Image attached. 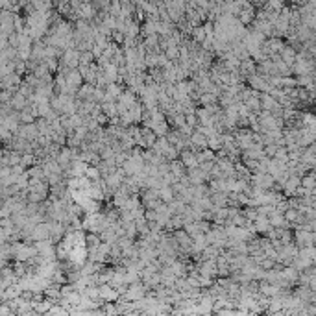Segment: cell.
Instances as JSON below:
<instances>
[{
    "instance_id": "cell-1",
    "label": "cell",
    "mask_w": 316,
    "mask_h": 316,
    "mask_svg": "<svg viewBox=\"0 0 316 316\" xmlns=\"http://www.w3.org/2000/svg\"><path fill=\"white\" fill-rule=\"evenodd\" d=\"M69 83H80V76H78V72H70L69 74Z\"/></svg>"
}]
</instances>
